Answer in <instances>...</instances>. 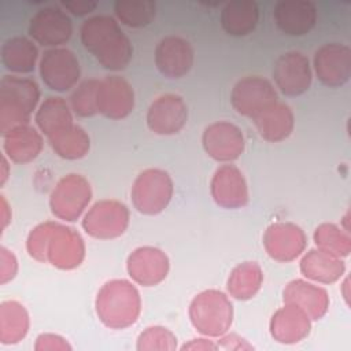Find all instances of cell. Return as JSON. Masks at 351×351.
Returning <instances> with one entry per match:
<instances>
[{
	"label": "cell",
	"mask_w": 351,
	"mask_h": 351,
	"mask_svg": "<svg viewBox=\"0 0 351 351\" xmlns=\"http://www.w3.org/2000/svg\"><path fill=\"white\" fill-rule=\"evenodd\" d=\"M81 43L107 70H123L132 60L133 47L117 19L110 15H95L84 21Z\"/></svg>",
	"instance_id": "7a4b0ae2"
},
{
	"label": "cell",
	"mask_w": 351,
	"mask_h": 351,
	"mask_svg": "<svg viewBox=\"0 0 351 351\" xmlns=\"http://www.w3.org/2000/svg\"><path fill=\"white\" fill-rule=\"evenodd\" d=\"M218 348H223V350H251L252 346L248 344L243 337L230 333L221 337V340L218 341Z\"/></svg>",
	"instance_id": "ab89813d"
},
{
	"label": "cell",
	"mask_w": 351,
	"mask_h": 351,
	"mask_svg": "<svg viewBox=\"0 0 351 351\" xmlns=\"http://www.w3.org/2000/svg\"><path fill=\"white\" fill-rule=\"evenodd\" d=\"M217 348H218V344H214L207 339H193L191 343H186L182 346V350H217Z\"/></svg>",
	"instance_id": "60d3db41"
},
{
	"label": "cell",
	"mask_w": 351,
	"mask_h": 351,
	"mask_svg": "<svg viewBox=\"0 0 351 351\" xmlns=\"http://www.w3.org/2000/svg\"><path fill=\"white\" fill-rule=\"evenodd\" d=\"M1 206H3V229L7 226V223L10 222V218L11 217H8L7 215V210H8V206H7V202H5V199L4 197H1Z\"/></svg>",
	"instance_id": "7bdbcfd3"
},
{
	"label": "cell",
	"mask_w": 351,
	"mask_h": 351,
	"mask_svg": "<svg viewBox=\"0 0 351 351\" xmlns=\"http://www.w3.org/2000/svg\"><path fill=\"white\" fill-rule=\"evenodd\" d=\"M259 7L252 0L228 3L221 11V26L229 36H247L258 25Z\"/></svg>",
	"instance_id": "4316f807"
},
{
	"label": "cell",
	"mask_w": 351,
	"mask_h": 351,
	"mask_svg": "<svg viewBox=\"0 0 351 351\" xmlns=\"http://www.w3.org/2000/svg\"><path fill=\"white\" fill-rule=\"evenodd\" d=\"M277 99V92L271 82L259 75H250L239 80L230 92V103L233 108L240 115L251 119L278 101Z\"/></svg>",
	"instance_id": "30bf717a"
},
{
	"label": "cell",
	"mask_w": 351,
	"mask_h": 351,
	"mask_svg": "<svg viewBox=\"0 0 351 351\" xmlns=\"http://www.w3.org/2000/svg\"><path fill=\"white\" fill-rule=\"evenodd\" d=\"M263 281L262 267L256 262H243L229 274L226 289L237 300H248L261 289Z\"/></svg>",
	"instance_id": "f546056e"
},
{
	"label": "cell",
	"mask_w": 351,
	"mask_h": 351,
	"mask_svg": "<svg viewBox=\"0 0 351 351\" xmlns=\"http://www.w3.org/2000/svg\"><path fill=\"white\" fill-rule=\"evenodd\" d=\"M173 193L174 184L167 171L162 169H147L136 177L130 196L138 213L156 215L169 206Z\"/></svg>",
	"instance_id": "8992f818"
},
{
	"label": "cell",
	"mask_w": 351,
	"mask_h": 351,
	"mask_svg": "<svg viewBox=\"0 0 351 351\" xmlns=\"http://www.w3.org/2000/svg\"><path fill=\"white\" fill-rule=\"evenodd\" d=\"M300 273L317 282L332 284L343 277L346 265L341 258L313 248L303 255L299 263Z\"/></svg>",
	"instance_id": "484cf974"
},
{
	"label": "cell",
	"mask_w": 351,
	"mask_h": 351,
	"mask_svg": "<svg viewBox=\"0 0 351 351\" xmlns=\"http://www.w3.org/2000/svg\"><path fill=\"white\" fill-rule=\"evenodd\" d=\"M92 199L89 181L81 174H67L62 177L49 196L51 213L62 221L74 222L88 207Z\"/></svg>",
	"instance_id": "52a82bcc"
},
{
	"label": "cell",
	"mask_w": 351,
	"mask_h": 351,
	"mask_svg": "<svg viewBox=\"0 0 351 351\" xmlns=\"http://www.w3.org/2000/svg\"><path fill=\"white\" fill-rule=\"evenodd\" d=\"M0 281L1 284H5L15 277L18 270V262L15 255L4 247L0 248Z\"/></svg>",
	"instance_id": "8d00e7d4"
},
{
	"label": "cell",
	"mask_w": 351,
	"mask_h": 351,
	"mask_svg": "<svg viewBox=\"0 0 351 351\" xmlns=\"http://www.w3.org/2000/svg\"><path fill=\"white\" fill-rule=\"evenodd\" d=\"M202 144L214 160L228 163L236 160L244 152L245 140L239 126L228 121H219L204 129Z\"/></svg>",
	"instance_id": "7c38bea8"
},
{
	"label": "cell",
	"mask_w": 351,
	"mask_h": 351,
	"mask_svg": "<svg viewBox=\"0 0 351 351\" xmlns=\"http://www.w3.org/2000/svg\"><path fill=\"white\" fill-rule=\"evenodd\" d=\"M277 88L285 96H299L308 90L313 81L310 62L302 52L291 51L278 56L273 67Z\"/></svg>",
	"instance_id": "4fadbf2b"
},
{
	"label": "cell",
	"mask_w": 351,
	"mask_h": 351,
	"mask_svg": "<svg viewBox=\"0 0 351 351\" xmlns=\"http://www.w3.org/2000/svg\"><path fill=\"white\" fill-rule=\"evenodd\" d=\"M114 12L121 23L129 27H144L155 19L156 3L152 0H118L114 4Z\"/></svg>",
	"instance_id": "d6a6232c"
},
{
	"label": "cell",
	"mask_w": 351,
	"mask_h": 351,
	"mask_svg": "<svg viewBox=\"0 0 351 351\" xmlns=\"http://www.w3.org/2000/svg\"><path fill=\"white\" fill-rule=\"evenodd\" d=\"M3 138L4 152L15 163H29L34 160L43 149L41 133L29 123L11 129Z\"/></svg>",
	"instance_id": "d4e9b609"
},
{
	"label": "cell",
	"mask_w": 351,
	"mask_h": 351,
	"mask_svg": "<svg viewBox=\"0 0 351 351\" xmlns=\"http://www.w3.org/2000/svg\"><path fill=\"white\" fill-rule=\"evenodd\" d=\"M100 80L89 78L82 81L71 93V110L78 117H92L97 114V88Z\"/></svg>",
	"instance_id": "e575fe53"
},
{
	"label": "cell",
	"mask_w": 351,
	"mask_h": 351,
	"mask_svg": "<svg viewBox=\"0 0 351 351\" xmlns=\"http://www.w3.org/2000/svg\"><path fill=\"white\" fill-rule=\"evenodd\" d=\"M62 5L66 10H69L71 14L77 16H84L92 12L97 7V3L90 0H74V1H62Z\"/></svg>",
	"instance_id": "f35d334b"
},
{
	"label": "cell",
	"mask_w": 351,
	"mask_h": 351,
	"mask_svg": "<svg viewBox=\"0 0 351 351\" xmlns=\"http://www.w3.org/2000/svg\"><path fill=\"white\" fill-rule=\"evenodd\" d=\"M314 243L318 250L337 258L347 256L351 252L350 232L335 223H321L314 230Z\"/></svg>",
	"instance_id": "836d02e7"
},
{
	"label": "cell",
	"mask_w": 351,
	"mask_h": 351,
	"mask_svg": "<svg viewBox=\"0 0 351 351\" xmlns=\"http://www.w3.org/2000/svg\"><path fill=\"white\" fill-rule=\"evenodd\" d=\"M188 314L199 333L208 337H221L232 325L233 306L223 292L207 289L192 299Z\"/></svg>",
	"instance_id": "5b68a950"
},
{
	"label": "cell",
	"mask_w": 351,
	"mask_h": 351,
	"mask_svg": "<svg viewBox=\"0 0 351 351\" xmlns=\"http://www.w3.org/2000/svg\"><path fill=\"white\" fill-rule=\"evenodd\" d=\"M130 214L128 207L118 200L104 199L96 202L84 215V230L101 240L119 237L129 226Z\"/></svg>",
	"instance_id": "ba28073f"
},
{
	"label": "cell",
	"mask_w": 351,
	"mask_h": 351,
	"mask_svg": "<svg viewBox=\"0 0 351 351\" xmlns=\"http://www.w3.org/2000/svg\"><path fill=\"white\" fill-rule=\"evenodd\" d=\"M73 23L70 16L59 7L38 10L29 23V36L43 47L62 45L70 40Z\"/></svg>",
	"instance_id": "9a60e30c"
},
{
	"label": "cell",
	"mask_w": 351,
	"mask_h": 351,
	"mask_svg": "<svg viewBox=\"0 0 351 351\" xmlns=\"http://www.w3.org/2000/svg\"><path fill=\"white\" fill-rule=\"evenodd\" d=\"M188 119V107L184 99L174 93L156 97L147 111V125L151 132L160 136L177 134Z\"/></svg>",
	"instance_id": "2e32d148"
},
{
	"label": "cell",
	"mask_w": 351,
	"mask_h": 351,
	"mask_svg": "<svg viewBox=\"0 0 351 351\" xmlns=\"http://www.w3.org/2000/svg\"><path fill=\"white\" fill-rule=\"evenodd\" d=\"M44 84L56 92H66L75 86L81 75L77 56L67 48H51L45 51L38 64Z\"/></svg>",
	"instance_id": "9c48e42d"
},
{
	"label": "cell",
	"mask_w": 351,
	"mask_h": 351,
	"mask_svg": "<svg viewBox=\"0 0 351 351\" xmlns=\"http://www.w3.org/2000/svg\"><path fill=\"white\" fill-rule=\"evenodd\" d=\"M7 177H8V163H7L5 156L3 155L1 156V185L5 182Z\"/></svg>",
	"instance_id": "b9f144b4"
},
{
	"label": "cell",
	"mask_w": 351,
	"mask_h": 351,
	"mask_svg": "<svg viewBox=\"0 0 351 351\" xmlns=\"http://www.w3.org/2000/svg\"><path fill=\"white\" fill-rule=\"evenodd\" d=\"M134 108L132 85L119 75H107L99 82L97 111L108 119H123Z\"/></svg>",
	"instance_id": "d6986e66"
},
{
	"label": "cell",
	"mask_w": 351,
	"mask_h": 351,
	"mask_svg": "<svg viewBox=\"0 0 351 351\" xmlns=\"http://www.w3.org/2000/svg\"><path fill=\"white\" fill-rule=\"evenodd\" d=\"M71 347L69 343L58 335L53 333H43L36 339L34 350L44 351V350H70Z\"/></svg>",
	"instance_id": "74e56055"
},
{
	"label": "cell",
	"mask_w": 351,
	"mask_h": 351,
	"mask_svg": "<svg viewBox=\"0 0 351 351\" xmlns=\"http://www.w3.org/2000/svg\"><path fill=\"white\" fill-rule=\"evenodd\" d=\"M259 136L270 143H278L288 138L295 126V117L289 106L276 101L254 119Z\"/></svg>",
	"instance_id": "cb8c5ba5"
},
{
	"label": "cell",
	"mask_w": 351,
	"mask_h": 351,
	"mask_svg": "<svg viewBox=\"0 0 351 351\" xmlns=\"http://www.w3.org/2000/svg\"><path fill=\"white\" fill-rule=\"evenodd\" d=\"M263 245L271 259L291 262L304 251L307 237L300 226L292 222L278 221L269 225L265 230Z\"/></svg>",
	"instance_id": "5bb4252c"
},
{
	"label": "cell",
	"mask_w": 351,
	"mask_h": 351,
	"mask_svg": "<svg viewBox=\"0 0 351 351\" xmlns=\"http://www.w3.org/2000/svg\"><path fill=\"white\" fill-rule=\"evenodd\" d=\"M313 63L318 80L329 88L343 86L351 77V49L346 44H324L315 51Z\"/></svg>",
	"instance_id": "8fae6325"
},
{
	"label": "cell",
	"mask_w": 351,
	"mask_h": 351,
	"mask_svg": "<svg viewBox=\"0 0 351 351\" xmlns=\"http://www.w3.org/2000/svg\"><path fill=\"white\" fill-rule=\"evenodd\" d=\"M170 269L167 255L155 247H138L126 261V270L130 278L143 287H154L162 282Z\"/></svg>",
	"instance_id": "ac0fdd59"
},
{
	"label": "cell",
	"mask_w": 351,
	"mask_h": 351,
	"mask_svg": "<svg viewBox=\"0 0 351 351\" xmlns=\"http://www.w3.org/2000/svg\"><path fill=\"white\" fill-rule=\"evenodd\" d=\"M282 300L302 308L311 321L321 319L329 308L326 289L304 280H292L282 291Z\"/></svg>",
	"instance_id": "7402d4cb"
},
{
	"label": "cell",
	"mask_w": 351,
	"mask_h": 351,
	"mask_svg": "<svg viewBox=\"0 0 351 351\" xmlns=\"http://www.w3.org/2000/svg\"><path fill=\"white\" fill-rule=\"evenodd\" d=\"M30 319L26 308L16 300H5L0 306V341L19 343L29 332Z\"/></svg>",
	"instance_id": "4dcf8cb0"
},
{
	"label": "cell",
	"mask_w": 351,
	"mask_h": 351,
	"mask_svg": "<svg viewBox=\"0 0 351 351\" xmlns=\"http://www.w3.org/2000/svg\"><path fill=\"white\" fill-rule=\"evenodd\" d=\"M40 100V88L36 81L16 75H4L0 80V133L27 125L30 115Z\"/></svg>",
	"instance_id": "277c9868"
},
{
	"label": "cell",
	"mask_w": 351,
	"mask_h": 351,
	"mask_svg": "<svg viewBox=\"0 0 351 351\" xmlns=\"http://www.w3.org/2000/svg\"><path fill=\"white\" fill-rule=\"evenodd\" d=\"M38 49L27 37H11L1 45V62L5 69L12 73H32L36 67Z\"/></svg>",
	"instance_id": "f1b7e54d"
},
{
	"label": "cell",
	"mask_w": 351,
	"mask_h": 351,
	"mask_svg": "<svg viewBox=\"0 0 351 351\" xmlns=\"http://www.w3.org/2000/svg\"><path fill=\"white\" fill-rule=\"evenodd\" d=\"M34 121L47 138L74 125L69 104L63 97L58 96H49L40 104Z\"/></svg>",
	"instance_id": "83f0119b"
},
{
	"label": "cell",
	"mask_w": 351,
	"mask_h": 351,
	"mask_svg": "<svg viewBox=\"0 0 351 351\" xmlns=\"http://www.w3.org/2000/svg\"><path fill=\"white\" fill-rule=\"evenodd\" d=\"M310 317L299 307L287 304L278 308L270 319V333L274 340L284 344H295L308 336Z\"/></svg>",
	"instance_id": "603a6c76"
},
{
	"label": "cell",
	"mask_w": 351,
	"mask_h": 351,
	"mask_svg": "<svg viewBox=\"0 0 351 351\" xmlns=\"http://www.w3.org/2000/svg\"><path fill=\"white\" fill-rule=\"evenodd\" d=\"M53 152L69 160L84 158L90 148V138L88 133L78 125H73L63 132L48 138Z\"/></svg>",
	"instance_id": "1f68e13d"
},
{
	"label": "cell",
	"mask_w": 351,
	"mask_h": 351,
	"mask_svg": "<svg viewBox=\"0 0 351 351\" xmlns=\"http://www.w3.org/2000/svg\"><path fill=\"white\" fill-rule=\"evenodd\" d=\"M26 248L33 259L48 262L60 270H73L85 258V243L81 234L70 226L52 221L32 229Z\"/></svg>",
	"instance_id": "6da1fadb"
},
{
	"label": "cell",
	"mask_w": 351,
	"mask_h": 351,
	"mask_svg": "<svg viewBox=\"0 0 351 351\" xmlns=\"http://www.w3.org/2000/svg\"><path fill=\"white\" fill-rule=\"evenodd\" d=\"M155 66L167 78H181L193 66V48L182 37L167 36L155 48Z\"/></svg>",
	"instance_id": "ffe728a7"
},
{
	"label": "cell",
	"mask_w": 351,
	"mask_h": 351,
	"mask_svg": "<svg viewBox=\"0 0 351 351\" xmlns=\"http://www.w3.org/2000/svg\"><path fill=\"white\" fill-rule=\"evenodd\" d=\"M99 319L110 329L132 326L141 313V298L128 280H110L97 292L95 300Z\"/></svg>",
	"instance_id": "3957f363"
},
{
	"label": "cell",
	"mask_w": 351,
	"mask_h": 351,
	"mask_svg": "<svg viewBox=\"0 0 351 351\" xmlns=\"http://www.w3.org/2000/svg\"><path fill=\"white\" fill-rule=\"evenodd\" d=\"M277 27L288 36H303L317 22V7L308 0H282L273 11Z\"/></svg>",
	"instance_id": "44dd1931"
},
{
	"label": "cell",
	"mask_w": 351,
	"mask_h": 351,
	"mask_svg": "<svg viewBox=\"0 0 351 351\" xmlns=\"http://www.w3.org/2000/svg\"><path fill=\"white\" fill-rule=\"evenodd\" d=\"M136 348L138 351H171L177 348V337L171 330L165 326H148L144 332L138 335Z\"/></svg>",
	"instance_id": "d590c367"
},
{
	"label": "cell",
	"mask_w": 351,
	"mask_h": 351,
	"mask_svg": "<svg viewBox=\"0 0 351 351\" xmlns=\"http://www.w3.org/2000/svg\"><path fill=\"white\" fill-rule=\"evenodd\" d=\"M210 192L214 202L223 208H241L250 200L244 174L230 163L215 170L210 182Z\"/></svg>",
	"instance_id": "e0dca14e"
}]
</instances>
